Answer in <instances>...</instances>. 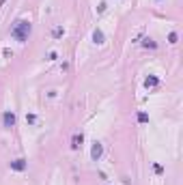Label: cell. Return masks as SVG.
I'll return each instance as SVG.
<instances>
[{
	"instance_id": "1",
	"label": "cell",
	"mask_w": 183,
	"mask_h": 185,
	"mask_svg": "<svg viewBox=\"0 0 183 185\" xmlns=\"http://www.w3.org/2000/svg\"><path fill=\"white\" fill-rule=\"evenodd\" d=\"M30 30H32V24L28 20H17L13 24V28H11V37L15 41H19V43H26L30 37Z\"/></svg>"
},
{
	"instance_id": "2",
	"label": "cell",
	"mask_w": 183,
	"mask_h": 185,
	"mask_svg": "<svg viewBox=\"0 0 183 185\" xmlns=\"http://www.w3.org/2000/svg\"><path fill=\"white\" fill-rule=\"evenodd\" d=\"M103 155V144L101 142H93V149H91V157H93V161H99V157Z\"/></svg>"
},
{
	"instance_id": "3",
	"label": "cell",
	"mask_w": 183,
	"mask_h": 185,
	"mask_svg": "<svg viewBox=\"0 0 183 185\" xmlns=\"http://www.w3.org/2000/svg\"><path fill=\"white\" fill-rule=\"evenodd\" d=\"M2 123H5V127H7V129L15 127V114L11 112V110H7V112L2 114Z\"/></svg>"
},
{
	"instance_id": "4",
	"label": "cell",
	"mask_w": 183,
	"mask_h": 185,
	"mask_svg": "<svg viewBox=\"0 0 183 185\" xmlns=\"http://www.w3.org/2000/svg\"><path fill=\"white\" fill-rule=\"evenodd\" d=\"M82 142H84V136H82V133H73V138H71V149H73V151H78V149L82 146Z\"/></svg>"
},
{
	"instance_id": "5",
	"label": "cell",
	"mask_w": 183,
	"mask_h": 185,
	"mask_svg": "<svg viewBox=\"0 0 183 185\" xmlns=\"http://www.w3.org/2000/svg\"><path fill=\"white\" fill-rule=\"evenodd\" d=\"M11 170H17V172L26 170V159H13L11 161Z\"/></svg>"
},
{
	"instance_id": "6",
	"label": "cell",
	"mask_w": 183,
	"mask_h": 185,
	"mask_svg": "<svg viewBox=\"0 0 183 185\" xmlns=\"http://www.w3.org/2000/svg\"><path fill=\"white\" fill-rule=\"evenodd\" d=\"M93 41H95L97 45H101L103 41H106V37H103V32H101V28H95V30H93Z\"/></svg>"
},
{
	"instance_id": "7",
	"label": "cell",
	"mask_w": 183,
	"mask_h": 185,
	"mask_svg": "<svg viewBox=\"0 0 183 185\" xmlns=\"http://www.w3.org/2000/svg\"><path fill=\"white\" fill-rule=\"evenodd\" d=\"M157 84H159V80L155 78V75H149V78L145 80V86H147V88H155Z\"/></svg>"
},
{
	"instance_id": "8",
	"label": "cell",
	"mask_w": 183,
	"mask_h": 185,
	"mask_svg": "<svg viewBox=\"0 0 183 185\" xmlns=\"http://www.w3.org/2000/svg\"><path fill=\"white\" fill-rule=\"evenodd\" d=\"M63 34H65V30L60 28V26H56V28L52 30V37H54V39H60V37H63Z\"/></svg>"
},
{
	"instance_id": "9",
	"label": "cell",
	"mask_w": 183,
	"mask_h": 185,
	"mask_svg": "<svg viewBox=\"0 0 183 185\" xmlns=\"http://www.w3.org/2000/svg\"><path fill=\"white\" fill-rule=\"evenodd\" d=\"M142 45H145V48H151V50H155V48H157V43H155L153 39H149V37H147V39L142 41Z\"/></svg>"
},
{
	"instance_id": "10",
	"label": "cell",
	"mask_w": 183,
	"mask_h": 185,
	"mask_svg": "<svg viewBox=\"0 0 183 185\" xmlns=\"http://www.w3.org/2000/svg\"><path fill=\"white\" fill-rule=\"evenodd\" d=\"M138 123H149V114L147 112H138Z\"/></svg>"
},
{
	"instance_id": "11",
	"label": "cell",
	"mask_w": 183,
	"mask_h": 185,
	"mask_svg": "<svg viewBox=\"0 0 183 185\" xmlns=\"http://www.w3.org/2000/svg\"><path fill=\"white\" fill-rule=\"evenodd\" d=\"M177 39H179L177 32H170V34H168V41H170V43H177Z\"/></svg>"
},
{
	"instance_id": "12",
	"label": "cell",
	"mask_w": 183,
	"mask_h": 185,
	"mask_svg": "<svg viewBox=\"0 0 183 185\" xmlns=\"http://www.w3.org/2000/svg\"><path fill=\"white\" fill-rule=\"evenodd\" d=\"M153 170L157 172V174H162V172H164V168H162V166H159V164H155V166H153Z\"/></svg>"
},
{
	"instance_id": "13",
	"label": "cell",
	"mask_w": 183,
	"mask_h": 185,
	"mask_svg": "<svg viewBox=\"0 0 183 185\" xmlns=\"http://www.w3.org/2000/svg\"><path fill=\"white\" fill-rule=\"evenodd\" d=\"M2 54H5L7 58H11V56H13V52H11V50H9V48H5V50H2Z\"/></svg>"
},
{
	"instance_id": "14",
	"label": "cell",
	"mask_w": 183,
	"mask_h": 185,
	"mask_svg": "<svg viewBox=\"0 0 183 185\" xmlns=\"http://www.w3.org/2000/svg\"><path fill=\"white\" fill-rule=\"evenodd\" d=\"M26 121H28V123H34V121H37V116H34V114H26Z\"/></svg>"
},
{
	"instance_id": "15",
	"label": "cell",
	"mask_w": 183,
	"mask_h": 185,
	"mask_svg": "<svg viewBox=\"0 0 183 185\" xmlns=\"http://www.w3.org/2000/svg\"><path fill=\"white\" fill-rule=\"evenodd\" d=\"M97 11H99V13H103V11H106V2H101V5L97 7Z\"/></svg>"
},
{
	"instance_id": "16",
	"label": "cell",
	"mask_w": 183,
	"mask_h": 185,
	"mask_svg": "<svg viewBox=\"0 0 183 185\" xmlns=\"http://www.w3.org/2000/svg\"><path fill=\"white\" fill-rule=\"evenodd\" d=\"M48 58H50V60H56L58 56H56V52H50V54H48Z\"/></svg>"
}]
</instances>
